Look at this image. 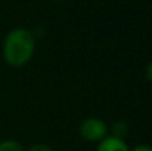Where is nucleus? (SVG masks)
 <instances>
[{"label": "nucleus", "mask_w": 152, "mask_h": 151, "mask_svg": "<svg viewBox=\"0 0 152 151\" xmlns=\"http://www.w3.org/2000/svg\"><path fill=\"white\" fill-rule=\"evenodd\" d=\"M36 50V37L34 34L24 28H12L3 39L1 53L3 59L10 67H24L28 64Z\"/></svg>", "instance_id": "1"}, {"label": "nucleus", "mask_w": 152, "mask_h": 151, "mask_svg": "<svg viewBox=\"0 0 152 151\" xmlns=\"http://www.w3.org/2000/svg\"><path fill=\"white\" fill-rule=\"evenodd\" d=\"M78 132L80 136L87 142H101L103 138L109 135V127L103 120L98 117H87L81 122Z\"/></svg>", "instance_id": "2"}, {"label": "nucleus", "mask_w": 152, "mask_h": 151, "mask_svg": "<svg viewBox=\"0 0 152 151\" xmlns=\"http://www.w3.org/2000/svg\"><path fill=\"white\" fill-rule=\"evenodd\" d=\"M96 151H130V147L126 144V139H118L108 135L101 142H98Z\"/></svg>", "instance_id": "3"}, {"label": "nucleus", "mask_w": 152, "mask_h": 151, "mask_svg": "<svg viewBox=\"0 0 152 151\" xmlns=\"http://www.w3.org/2000/svg\"><path fill=\"white\" fill-rule=\"evenodd\" d=\"M111 136H114V138H118V139H126V136H127V133H129V126H127V123L126 122H123V120H117V122H114L112 123V126H111Z\"/></svg>", "instance_id": "4"}, {"label": "nucleus", "mask_w": 152, "mask_h": 151, "mask_svg": "<svg viewBox=\"0 0 152 151\" xmlns=\"http://www.w3.org/2000/svg\"><path fill=\"white\" fill-rule=\"evenodd\" d=\"M0 151H25V148L15 139H4L0 142Z\"/></svg>", "instance_id": "5"}, {"label": "nucleus", "mask_w": 152, "mask_h": 151, "mask_svg": "<svg viewBox=\"0 0 152 151\" xmlns=\"http://www.w3.org/2000/svg\"><path fill=\"white\" fill-rule=\"evenodd\" d=\"M25 151H53V148L52 147H49V145H46V144H34V145H31L28 150Z\"/></svg>", "instance_id": "6"}, {"label": "nucleus", "mask_w": 152, "mask_h": 151, "mask_svg": "<svg viewBox=\"0 0 152 151\" xmlns=\"http://www.w3.org/2000/svg\"><path fill=\"white\" fill-rule=\"evenodd\" d=\"M145 77H146L148 82H151L152 83V61L146 65V68H145Z\"/></svg>", "instance_id": "7"}, {"label": "nucleus", "mask_w": 152, "mask_h": 151, "mask_svg": "<svg viewBox=\"0 0 152 151\" xmlns=\"http://www.w3.org/2000/svg\"><path fill=\"white\" fill-rule=\"evenodd\" d=\"M130 151H152V147L149 145H137V147H134V148H130Z\"/></svg>", "instance_id": "8"}, {"label": "nucleus", "mask_w": 152, "mask_h": 151, "mask_svg": "<svg viewBox=\"0 0 152 151\" xmlns=\"http://www.w3.org/2000/svg\"><path fill=\"white\" fill-rule=\"evenodd\" d=\"M52 1H59V0H52Z\"/></svg>", "instance_id": "9"}]
</instances>
